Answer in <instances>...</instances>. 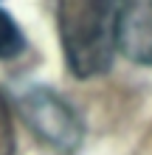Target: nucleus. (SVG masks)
Returning <instances> with one entry per match:
<instances>
[{
	"mask_svg": "<svg viewBox=\"0 0 152 155\" xmlns=\"http://www.w3.org/2000/svg\"><path fill=\"white\" fill-rule=\"evenodd\" d=\"M20 113L25 124L53 150L73 152L82 144V121L73 113V107L45 87L28 90L20 99Z\"/></svg>",
	"mask_w": 152,
	"mask_h": 155,
	"instance_id": "f03ea898",
	"label": "nucleus"
},
{
	"mask_svg": "<svg viewBox=\"0 0 152 155\" xmlns=\"http://www.w3.org/2000/svg\"><path fill=\"white\" fill-rule=\"evenodd\" d=\"M115 42L127 59L152 65V0H130L118 6Z\"/></svg>",
	"mask_w": 152,
	"mask_h": 155,
	"instance_id": "7ed1b4c3",
	"label": "nucleus"
},
{
	"mask_svg": "<svg viewBox=\"0 0 152 155\" xmlns=\"http://www.w3.org/2000/svg\"><path fill=\"white\" fill-rule=\"evenodd\" d=\"M0 155H14V127L3 99H0Z\"/></svg>",
	"mask_w": 152,
	"mask_h": 155,
	"instance_id": "39448f33",
	"label": "nucleus"
},
{
	"mask_svg": "<svg viewBox=\"0 0 152 155\" xmlns=\"http://www.w3.org/2000/svg\"><path fill=\"white\" fill-rule=\"evenodd\" d=\"M25 48V37L17 28V23L0 8V59H11L17 54H23Z\"/></svg>",
	"mask_w": 152,
	"mask_h": 155,
	"instance_id": "20e7f679",
	"label": "nucleus"
},
{
	"mask_svg": "<svg viewBox=\"0 0 152 155\" xmlns=\"http://www.w3.org/2000/svg\"><path fill=\"white\" fill-rule=\"evenodd\" d=\"M57 17L68 68L79 79H93L110 71L118 48V6L110 0H62Z\"/></svg>",
	"mask_w": 152,
	"mask_h": 155,
	"instance_id": "f257e3e1",
	"label": "nucleus"
}]
</instances>
